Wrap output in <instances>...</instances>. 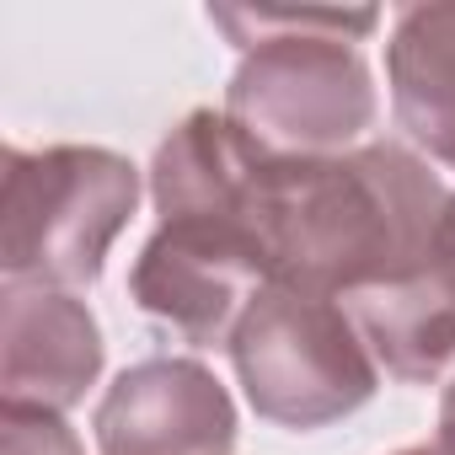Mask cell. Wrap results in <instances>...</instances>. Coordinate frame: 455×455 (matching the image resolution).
I'll return each instance as SVG.
<instances>
[{
    "instance_id": "6da1fadb",
    "label": "cell",
    "mask_w": 455,
    "mask_h": 455,
    "mask_svg": "<svg viewBox=\"0 0 455 455\" xmlns=\"http://www.w3.org/2000/svg\"><path fill=\"white\" fill-rule=\"evenodd\" d=\"M263 161L268 150L225 108H193L150 156L156 231L129 268V300L193 348H231L242 316L274 284L258 231Z\"/></svg>"
},
{
    "instance_id": "7a4b0ae2",
    "label": "cell",
    "mask_w": 455,
    "mask_h": 455,
    "mask_svg": "<svg viewBox=\"0 0 455 455\" xmlns=\"http://www.w3.org/2000/svg\"><path fill=\"white\" fill-rule=\"evenodd\" d=\"M450 204L439 172L391 140L338 156H268L258 172V231L274 284L359 295L407 274Z\"/></svg>"
},
{
    "instance_id": "3957f363",
    "label": "cell",
    "mask_w": 455,
    "mask_h": 455,
    "mask_svg": "<svg viewBox=\"0 0 455 455\" xmlns=\"http://www.w3.org/2000/svg\"><path fill=\"white\" fill-rule=\"evenodd\" d=\"M209 28L236 44L225 118L268 156H338L364 145L380 97L359 44L380 12L327 6H209Z\"/></svg>"
},
{
    "instance_id": "277c9868",
    "label": "cell",
    "mask_w": 455,
    "mask_h": 455,
    "mask_svg": "<svg viewBox=\"0 0 455 455\" xmlns=\"http://www.w3.org/2000/svg\"><path fill=\"white\" fill-rule=\"evenodd\" d=\"M140 166L108 145H6L0 156V274L6 284L92 290L140 209Z\"/></svg>"
},
{
    "instance_id": "5b68a950",
    "label": "cell",
    "mask_w": 455,
    "mask_h": 455,
    "mask_svg": "<svg viewBox=\"0 0 455 455\" xmlns=\"http://www.w3.org/2000/svg\"><path fill=\"white\" fill-rule=\"evenodd\" d=\"M231 364L247 407L279 428H327L380 391V364L338 295L268 284L231 338Z\"/></svg>"
},
{
    "instance_id": "8992f818",
    "label": "cell",
    "mask_w": 455,
    "mask_h": 455,
    "mask_svg": "<svg viewBox=\"0 0 455 455\" xmlns=\"http://www.w3.org/2000/svg\"><path fill=\"white\" fill-rule=\"evenodd\" d=\"M92 434L97 455H231L236 402L204 359L156 354L113 375Z\"/></svg>"
},
{
    "instance_id": "52a82bcc",
    "label": "cell",
    "mask_w": 455,
    "mask_h": 455,
    "mask_svg": "<svg viewBox=\"0 0 455 455\" xmlns=\"http://www.w3.org/2000/svg\"><path fill=\"white\" fill-rule=\"evenodd\" d=\"M343 306L359 322L380 375L402 386H434L455 375V193L423 258L407 274L348 295Z\"/></svg>"
},
{
    "instance_id": "ba28073f",
    "label": "cell",
    "mask_w": 455,
    "mask_h": 455,
    "mask_svg": "<svg viewBox=\"0 0 455 455\" xmlns=\"http://www.w3.org/2000/svg\"><path fill=\"white\" fill-rule=\"evenodd\" d=\"M102 375V327L70 290H0V402L70 412Z\"/></svg>"
},
{
    "instance_id": "9c48e42d",
    "label": "cell",
    "mask_w": 455,
    "mask_h": 455,
    "mask_svg": "<svg viewBox=\"0 0 455 455\" xmlns=\"http://www.w3.org/2000/svg\"><path fill=\"white\" fill-rule=\"evenodd\" d=\"M386 86L407 145L455 166V0L396 12L386 38Z\"/></svg>"
},
{
    "instance_id": "30bf717a",
    "label": "cell",
    "mask_w": 455,
    "mask_h": 455,
    "mask_svg": "<svg viewBox=\"0 0 455 455\" xmlns=\"http://www.w3.org/2000/svg\"><path fill=\"white\" fill-rule=\"evenodd\" d=\"M0 455H86L65 412L0 402Z\"/></svg>"
},
{
    "instance_id": "8fae6325",
    "label": "cell",
    "mask_w": 455,
    "mask_h": 455,
    "mask_svg": "<svg viewBox=\"0 0 455 455\" xmlns=\"http://www.w3.org/2000/svg\"><path fill=\"white\" fill-rule=\"evenodd\" d=\"M434 444H439L444 455H455V375H450V386H444V396H439V434H434Z\"/></svg>"
},
{
    "instance_id": "7c38bea8",
    "label": "cell",
    "mask_w": 455,
    "mask_h": 455,
    "mask_svg": "<svg viewBox=\"0 0 455 455\" xmlns=\"http://www.w3.org/2000/svg\"><path fill=\"white\" fill-rule=\"evenodd\" d=\"M391 455H444V450L428 439V444H402V450H391Z\"/></svg>"
}]
</instances>
